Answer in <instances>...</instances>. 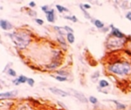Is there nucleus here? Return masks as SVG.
<instances>
[{
	"label": "nucleus",
	"instance_id": "obj_9",
	"mask_svg": "<svg viewBox=\"0 0 131 110\" xmlns=\"http://www.w3.org/2000/svg\"><path fill=\"white\" fill-rule=\"evenodd\" d=\"M46 15H47V20L49 21V22H54V21H55L54 10L53 9L49 10V11H48L47 13H46Z\"/></svg>",
	"mask_w": 131,
	"mask_h": 110
},
{
	"label": "nucleus",
	"instance_id": "obj_19",
	"mask_svg": "<svg viewBox=\"0 0 131 110\" xmlns=\"http://www.w3.org/2000/svg\"><path fill=\"white\" fill-rule=\"evenodd\" d=\"M64 18L67 19V20L72 21V22H77V17H75V15H73V16H65Z\"/></svg>",
	"mask_w": 131,
	"mask_h": 110
},
{
	"label": "nucleus",
	"instance_id": "obj_3",
	"mask_svg": "<svg viewBox=\"0 0 131 110\" xmlns=\"http://www.w3.org/2000/svg\"><path fill=\"white\" fill-rule=\"evenodd\" d=\"M125 39H118V38H111L108 41L107 46L111 48H117V47H120L124 44Z\"/></svg>",
	"mask_w": 131,
	"mask_h": 110
},
{
	"label": "nucleus",
	"instance_id": "obj_27",
	"mask_svg": "<svg viewBox=\"0 0 131 110\" xmlns=\"http://www.w3.org/2000/svg\"><path fill=\"white\" fill-rule=\"evenodd\" d=\"M126 17H127V20L131 21V12H128V13L127 14V15H126Z\"/></svg>",
	"mask_w": 131,
	"mask_h": 110
},
{
	"label": "nucleus",
	"instance_id": "obj_14",
	"mask_svg": "<svg viewBox=\"0 0 131 110\" xmlns=\"http://www.w3.org/2000/svg\"><path fill=\"white\" fill-rule=\"evenodd\" d=\"M67 39H68V42L69 43H74L75 42V36H74L73 33H68V35H67Z\"/></svg>",
	"mask_w": 131,
	"mask_h": 110
},
{
	"label": "nucleus",
	"instance_id": "obj_10",
	"mask_svg": "<svg viewBox=\"0 0 131 110\" xmlns=\"http://www.w3.org/2000/svg\"><path fill=\"white\" fill-rule=\"evenodd\" d=\"M28 79L24 75H21L18 77V79L16 81H14V83L15 82V84H21V83H24V82H27Z\"/></svg>",
	"mask_w": 131,
	"mask_h": 110
},
{
	"label": "nucleus",
	"instance_id": "obj_29",
	"mask_svg": "<svg viewBox=\"0 0 131 110\" xmlns=\"http://www.w3.org/2000/svg\"><path fill=\"white\" fill-rule=\"evenodd\" d=\"M83 6H84V7L85 8V9H90V8H91V6H90V5H87V4L84 5Z\"/></svg>",
	"mask_w": 131,
	"mask_h": 110
},
{
	"label": "nucleus",
	"instance_id": "obj_25",
	"mask_svg": "<svg viewBox=\"0 0 131 110\" xmlns=\"http://www.w3.org/2000/svg\"><path fill=\"white\" fill-rule=\"evenodd\" d=\"M57 74H60V75H62L63 77H66V76L68 75V74H67V72H64V71H58V72H57Z\"/></svg>",
	"mask_w": 131,
	"mask_h": 110
},
{
	"label": "nucleus",
	"instance_id": "obj_30",
	"mask_svg": "<svg viewBox=\"0 0 131 110\" xmlns=\"http://www.w3.org/2000/svg\"><path fill=\"white\" fill-rule=\"evenodd\" d=\"M30 6H31V7H34V6H36V4H35V3L34 2H33V1H31V3H30Z\"/></svg>",
	"mask_w": 131,
	"mask_h": 110
},
{
	"label": "nucleus",
	"instance_id": "obj_5",
	"mask_svg": "<svg viewBox=\"0 0 131 110\" xmlns=\"http://www.w3.org/2000/svg\"><path fill=\"white\" fill-rule=\"evenodd\" d=\"M49 90H50L53 94H55V95H58V96H60V97H68V96H69V93H68V92L65 91V90H60V89H58V88L50 87Z\"/></svg>",
	"mask_w": 131,
	"mask_h": 110
},
{
	"label": "nucleus",
	"instance_id": "obj_20",
	"mask_svg": "<svg viewBox=\"0 0 131 110\" xmlns=\"http://www.w3.org/2000/svg\"><path fill=\"white\" fill-rule=\"evenodd\" d=\"M7 74H9L10 76H14V77H15V76H16V72H15V71L13 70V69H8Z\"/></svg>",
	"mask_w": 131,
	"mask_h": 110
},
{
	"label": "nucleus",
	"instance_id": "obj_21",
	"mask_svg": "<svg viewBox=\"0 0 131 110\" xmlns=\"http://www.w3.org/2000/svg\"><path fill=\"white\" fill-rule=\"evenodd\" d=\"M54 78L59 81H66L67 80H68V78L67 77H62V76H54Z\"/></svg>",
	"mask_w": 131,
	"mask_h": 110
},
{
	"label": "nucleus",
	"instance_id": "obj_2",
	"mask_svg": "<svg viewBox=\"0 0 131 110\" xmlns=\"http://www.w3.org/2000/svg\"><path fill=\"white\" fill-rule=\"evenodd\" d=\"M12 40L15 43V45L21 49H24L30 44L31 38L24 31H15V32L9 34Z\"/></svg>",
	"mask_w": 131,
	"mask_h": 110
},
{
	"label": "nucleus",
	"instance_id": "obj_28",
	"mask_svg": "<svg viewBox=\"0 0 131 110\" xmlns=\"http://www.w3.org/2000/svg\"><path fill=\"white\" fill-rule=\"evenodd\" d=\"M41 9H42V11H44L45 13H47V12H48V6H41Z\"/></svg>",
	"mask_w": 131,
	"mask_h": 110
},
{
	"label": "nucleus",
	"instance_id": "obj_7",
	"mask_svg": "<svg viewBox=\"0 0 131 110\" xmlns=\"http://www.w3.org/2000/svg\"><path fill=\"white\" fill-rule=\"evenodd\" d=\"M17 95V90H14V91H8V92H3L0 94V97L1 99H9V97H15Z\"/></svg>",
	"mask_w": 131,
	"mask_h": 110
},
{
	"label": "nucleus",
	"instance_id": "obj_11",
	"mask_svg": "<svg viewBox=\"0 0 131 110\" xmlns=\"http://www.w3.org/2000/svg\"><path fill=\"white\" fill-rule=\"evenodd\" d=\"M110 101H111V102L114 103V104L117 106V108H118V109H125L126 108L125 105H123L122 103H119L118 101H117V100H110Z\"/></svg>",
	"mask_w": 131,
	"mask_h": 110
},
{
	"label": "nucleus",
	"instance_id": "obj_24",
	"mask_svg": "<svg viewBox=\"0 0 131 110\" xmlns=\"http://www.w3.org/2000/svg\"><path fill=\"white\" fill-rule=\"evenodd\" d=\"M27 83L30 85V86H33V85H34V80L31 79V78H29L27 81Z\"/></svg>",
	"mask_w": 131,
	"mask_h": 110
},
{
	"label": "nucleus",
	"instance_id": "obj_32",
	"mask_svg": "<svg viewBox=\"0 0 131 110\" xmlns=\"http://www.w3.org/2000/svg\"><path fill=\"white\" fill-rule=\"evenodd\" d=\"M29 15H32V16H35V15H36L37 14L35 13V12H32V11H31V12H30V13H29Z\"/></svg>",
	"mask_w": 131,
	"mask_h": 110
},
{
	"label": "nucleus",
	"instance_id": "obj_12",
	"mask_svg": "<svg viewBox=\"0 0 131 110\" xmlns=\"http://www.w3.org/2000/svg\"><path fill=\"white\" fill-rule=\"evenodd\" d=\"M109 82H108L106 80H101V81H99V86L101 87V88H106V87L109 86Z\"/></svg>",
	"mask_w": 131,
	"mask_h": 110
},
{
	"label": "nucleus",
	"instance_id": "obj_18",
	"mask_svg": "<svg viewBox=\"0 0 131 110\" xmlns=\"http://www.w3.org/2000/svg\"><path fill=\"white\" fill-rule=\"evenodd\" d=\"M80 7H81V9H82V11H83V13L84 14V16H85V18H87V19H91V16H90V15L87 13V12L85 11V9L84 8V6H83V5H80Z\"/></svg>",
	"mask_w": 131,
	"mask_h": 110
},
{
	"label": "nucleus",
	"instance_id": "obj_13",
	"mask_svg": "<svg viewBox=\"0 0 131 110\" xmlns=\"http://www.w3.org/2000/svg\"><path fill=\"white\" fill-rule=\"evenodd\" d=\"M93 24H94V25L96 26L97 28H99V29H102V28L104 27L103 22H101L100 20H94V22H93Z\"/></svg>",
	"mask_w": 131,
	"mask_h": 110
},
{
	"label": "nucleus",
	"instance_id": "obj_6",
	"mask_svg": "<svg viewBox=\"0 0 131 110\" xmlns=\"http://www.w3.org/2000/svg\"><path fill=\"white\" fill-rule=\"evenodd\" d=\"M0 26L2 28L3 30L5 31H9L13 28V25L10 23L8 21H6V20H1L0 21Z\"/></svg>",
	"mask_w": 131,
	"mask_h": 110
},
{
	"label": "nucleus",
	"instance_id": "obj_16",
	"mask_svg": "<svg viewBox=\"0 0 131 110\" xmlns=\"http://www.w3.org/2000/svg\"><path fill=\"white\" fill-rule=\"evenodd\" d=\"M56 7L60 13H62V12H69V10H68V8L64 7V6H59V5H57Z\"/></svg>",
	"mask_w": 131,
	"mask_h": 110
},
{
	"label": "nucleus",
	"instance_id": "obj_4",
	"mask_svg": "<svg viewBox=\"0 0 131 110\" xmlns=\"http://www.w3.org/2000/svg\"><path fill=\"white\" fill-rule=\"evenodd\" d=\"M70 91L73 93L74 97H77V99H78L80 102L82 103H87V99H86V97L84 95L83 93H81V92L77 91V90H73V89H70Z\"/></svg>",
	"mask_w": 131,
	"mask_h": 110
},
{
	"label": "nucleus",
	"instance_id": "obj_8",
	"mask_svg": "<svg viewBox=\"0 0 131 110\" xmlns=\"http://www.w3.org/2000/svg\"><path fill=\"white\" fill-rule=\"evenodd\" d=\"M111 27L112 28V34L115 38H118V39H124V34L119 31L118 30L117 28H114L113 25H111Z\"/></svg>",
	"mask_w": 131,
	"mask_h": 110
},
{
	"label": "nucleus",
	"instance_id": "obj_23",
	"mask_svg": "<svg viewBox=\"0 0 131 110\" xmlns=\"http://www.w3.org/2000/svg\"><path fill=\"white\" fill-rule=\"evenodd\" d=\"M64 28H65V30H66L67 32H68V33H73L74 32V30L72 29V28L68 27V26H65Z\"/></svg>",
	"mask_w": 131,
	"mask_h": 110
},
{
	"label": "nucleus",
	"instance_id": "obj_31",
	"mask_svg": "<svg viewBox=\"0 0 131 110\" xmlns=\"http://www.w3.org/2000/svg\"><path fill=\"white\" fill-rule=\"evenodd\" d=\"M99 72H95V74H94V75H93V79H94V78H97V77H98V76H99Z\"/></svg>",
	"mask_w": 131,
	"mask_h": 110
},
{
	"label": "nucleus",
	"instance_id": "obj_15",
	"mask_svg": "<svg viewBox=\"0 0 131 110\" xmlns=\"http://www.w3.org/2000/svg\"><path fill=\"white\" fill-rule=\"evenodd\" d=\"M55 29L57 30V31H58V33H59L60 35H61V36H63V35H65L66 34V32H67V31H66V30H65V28H61V27H55Z\"/></svg>",
	"mask_w": 131,
	"mask_h": 110
},
{
	"label": "nucleus",
	"instance_id": "obj_22",
	"mask_svg": "<svg viewBox=\"0 0 131 110\" xmlns=\"http://www.w3.org/2000/svg\"><path fill=\"white\" fill-rule=\"evenodd\" d=\"M89 101L92 103V104H96V103H98V100H97L96 97H93V96H91V97H89Z\"/></svg>",
	"mask_w": 131,
	"mask_h": 110
},
{
	"label": "nucleus",
	"instance_id": "obj_17",
	"mask_svg": "<svg viewBox=\"0 0 131 110\" xmlns=\"http://www.w3.org/2000/svg\"><path fill=\"white\" fill-rule=\"evenodd\" d=\"M58 41L61 44L63 47H67V44H66V41H65V39H63V37L60 36V37H58Z\"/></svg>",
	"mask_w": 131,
	"mask_h": 110
},
{
	"label": "nucleus",
	"instance_id": "obj_1",
	"mask_svg": "<svg viewBox=\"0 0 131 110\" xmlns=\"http://www.w3.org/2000/svg\"><path fill=\"white\" fill-rule=\"evenodd\" d=\"M108 70L116 75H128L131 74V64L126 61L115 62L109 65Z\"/></svg>",
	"mask_w": 131,
	"mask_h": 110
},
{
	"label": "nucleus",
	"instance_id": "obj_26",
	"mask_svg": "<svg viewBox=\"0 0 131 110\" xmlns=\"http://www.w3.org/2000/svg\"><path fill=\"white\" fill-rule=\"evenodd\" d=\"M35 21H36L37 23L40 24V25H42V24H43V21L40 20V19H35Z\"/></svg>",
	"mask_w": 131,
	"mask_h": 110
}]
</instances>
